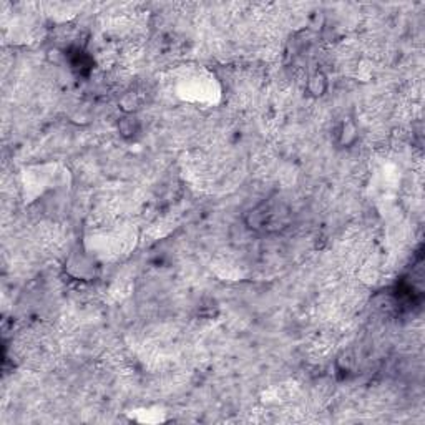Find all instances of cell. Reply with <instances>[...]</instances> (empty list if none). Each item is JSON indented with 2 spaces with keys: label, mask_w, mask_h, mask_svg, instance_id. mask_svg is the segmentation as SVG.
Here are the masks:
<instances>
[{
  "label": "cell",
  "mask_w": 425,
  "mask_h": 425,
  "mask_svg": "<svg viewBox=\"0 0 425 425\" xmlns=\"http://www.w3.org/2000/svg\"><path fill=\"white\" fill-rule=\"evenodd\" d=\"M307 88L313 95H322L325 88H327V80H325V76L322 73H316L314 76H311Z\"/></svg>",
  "instance_id": "obj_1"
}]
</instances>
